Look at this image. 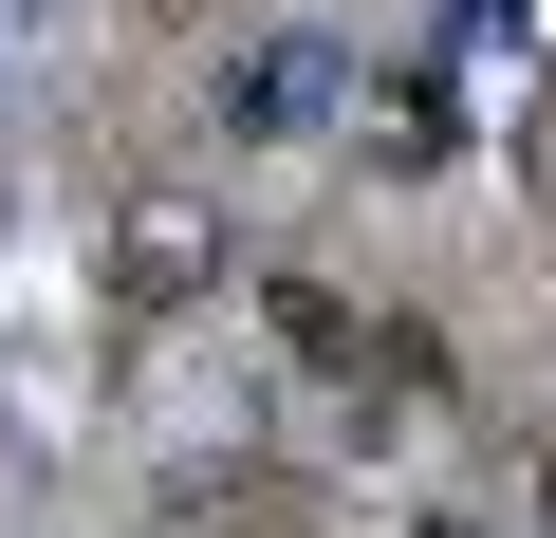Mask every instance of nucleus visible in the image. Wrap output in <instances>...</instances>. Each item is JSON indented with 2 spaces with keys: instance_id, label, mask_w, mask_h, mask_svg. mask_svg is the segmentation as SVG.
I'll return each instance as SVG.
<instances>
[{
  "instance_id": "f03ea898",
  "label": "nucleus",
  "mask_w": 556,
  "mask_h": 538,
  "mask_svg": "<svg viewBox=\"0 0 556 538\" xmlns=\"http://www.w3.org/2000/svg\"><path fill=\"white\" fill-rule=\"evenodd\" d=\"M149 20H186V0H149Z\"/></svg>"
},
{
  "instance_id": "f257e3e1",
  "label": "nucleus",
  "mask_w": 556,
  "mask_h": 538,
  "mask_svg": "<svg viewBox=\"0 0 556 538\" xmlns=\"http://www.w3.org/2000/svg\"><path fill=\"white\" fill-rule=\"evenodd\" d=\"M223 538H316V483H241V501H223Z\"/></svg>"
}]
</instances>
